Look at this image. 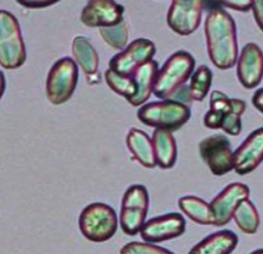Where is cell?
<instances>
[{
	"instance_id": "obj_2",
	"label": "cell",
	"mask_w": 263,
	"mask_h": 254,
	"mask_svg": "<svg viewBox=\"0 0 263 254\" xmlns=\"http://www.w3.org/2000/svg\"><path fill=\"white\" fill-rule=\"evenodd\" d=\"M195 67L196 60L190 53L178 51L172 54L157 72L154 94L159 99H171L179 88L186 85L194 73Z\"/></svg>"
},
{
	"instance_id": "obj_15",
	"label": "cell",
	"mask_w": 263,
	"mask_h": 254,
	"mask_svg": "<svg viewBox=\"0 0 263 254\" xmlns=\"http://www.w3.org/2000/svg\"><path fill=\"white\" fill-rule=\"evenodd\" d=\"M236 75L242 86L254 89L263 79V52L256 43H247L237 59Z\"/></svg>"
},
{
	"instance_id": "obj_6",
	"label": "cell",
	"mask_w": 263,
	"mask_h": 254,
	"mask_svg": "<svg viewBox=\"0 0 263 254\" xmlns=\"http://www.w3.org/2000/svg\"><path fill=\"white\" fill-rule=\"evenodd\" d=\"M26 45L17 18L6 10H0V66L14 70L26 62Z\"/></svg>"
},
{
	"instance_id": "obj_1",
	"label": "cell",
	"mask_w": 263,
	"mask_h": 254,
	"mask_svg": "<svg viewBox=\"0 0 263 254\" xmlns=\"http://www.w3.org/2000/svg\"><path fill=\"white\" fill-rule=\"evenodd\" d=\"M204 30L208 54L213 65L220 70L232 68L238 58L236 25L233 17L221 8L214 9L206 16Z\"/></svg>"
},
{
	"instance_id": "obj_28",
	"label": "cell",
	"mask_w": 263,
	"mask_h": 254,
	"mask_svg": "<svg viewBox=\"0 0 263 254\" xmlns=\"http://www.w3.org/2000/svg\"><path fill=\"white\" fill-rule=\"evenodd\" d=\"M121 254H174L172 251L165 249L163 247L148 244L141 243V241H131L126 244L122 249Z\"/></svg>"
},
{
	"instance_id": "obj_26",
	"label": "cell",
	"mask_w": 263,
	"mask_h": 254,
	"mask_svg": "<svg viewBox=\"0 0 263 254\" xmlns=\"http://www.w3.org/2000/svg\"><path fill=\"white\" fill-rule=\"evenodd\" d=\"M149 196L147 189L142 185L130 186L123 196L122 208L148 210Z\"/></svg>"
},
{
	"instance_id": "obj_32",
	"label": "cell",
	"mask_w": 263,
	"mask_h": 254,
	"mask_svg": "<svg viewBox=\"0 0 263 254\" xmlns=\"http://www.w3.org/2000/svg\"><path fill=\"white\" fill-rule=\"evenodd\" d=\"M57 2H22V0H18V4H21L24 7H28V8H43L47 7L50 5L56 4Z\"/></svg>"
},
{
	"instance_id": "obj_13",
	"label": "cell",
	"mask_w": 263,
	"mask_h": 254,
	"mask_svg": "<svg viewBox=\"0 0 263 254\" xmlns=\"http://www.w3.org/2000/svg\"><path fill=\"white\" fill-rule=\"evenodd\" d=\"M125 8L112 0H91L82 10L81 22L87 27L107 28L124 21Z\"/></svg>"
},
{
	"instance_id": "obj_24",
	"label": "cell",
	"mask_w": 263,
	"mask_h": 254,
	"mask_svg": "<svg viewBox=\"0 0 263 254\" xmlns=\"http://www.w3.org/2000/svg\"><path fill=\"white\" fill-rule=\"evenodd\" d=\"M148 210L122 208L119 213V223L123 232L129 236H136L146 222V216Z\"/></svg>"
},
{
	"instance_id": "obj_21",
	"label": "cell",
	"mask_w": 263,
	"mask_h": 254,
	"mask_svg": "<svg viewBox=\"0 0 263 254\" xmlns=\"http://www.w3.org/2000/svg\"><path fill=\"white\" fill-rule=\"evenodd\" d=\"M178 207L190 220L201 225H214V217L208 202L198 197L187 196L178 200Z\"/></svg>"
},
{
	"instance_id": "obj_30",
	"label": "cell",
	"mask_w": 263,
	"mask_h": 254,
	"mask_svg": "<svg viewBox=\"0 0 263 254\" xmlns=\"http://www.w3.org/2000/svg\"><path fill=\"white\" fill-rule=\"evenodd\" d=\"M252 9L257 25L263 31V0H255Z\"/></svg>"
},
{
	"instance_id": "obj_17",
	"label": "cell",
	"mask_w": 263,
	"mask_h": 254,
	"mask_svg": "<svg viewBox=\"0 0 263 254\" xmlns=\"http://www.w3.org/2000/svg\"><path fill=\"white\" fill-rule=\"evenodd\" d=\"M126 144L131 155L141 165L146 168L157 166L152 139L144 131L137 128L130 129L126 138Z\"/></svg>"
},
{
	"instance_id": "obj_11",
	"label": "cell",
	"mask_w": 263,
	"mask_h": 254,
	"mask_svg": "<svg viewBox=\"0 0 263 254\" xmlns=\"http://www.w3.org/2000/svg\"><path fill=\"white\" fill-rule=\"evenodd\" d=\"M186 231V221L181 213L171 212L155 217L143 225L140 235L144 243L159 244L182 236Z\"/></svg>"
},
{
	"instance_id": "obj_19",
	"label": "cell",
	"mask_w": 263,
	"mask_h": 254,
	"mask_svg": "<svg viewBox=\"0 0 263 254\" xmlns=\"http://www.w3.org/2000/svg\"><path fill=\"white\" fill-rule=\"evenodd\" d=\"M158 70V64L155 60H151L137 70L134 75L137 85V92L133 98L127 100L131 105L135 107L142 106L149 99L154 90L155 80H156Z\"/></svg>"
},
{
	"instance_id": "obj_18",
	"label": "cell",
	"mask_w": 263,
	"mask_h": 254,
	"mask_svg": "<svg viewBox=\"0 0 263 254\" xmlns=\"http://www.w3.org/2000/svg\"><path fill=\"white\" fill-rule=\"evenodd\" d=\"M152 143L156 158V164L162 169L172 168L176 163L177 147L172 132L155 129L152 136Z\"/></svg>"
},
{
	"instance_id": "obj_5",
	"label": "cell",
	"mask_w": 263,
	"mask_h": 254,
	"mask_svg": "<svg viewBox=\"0 0 263 254\" xmlns=\"http://www.w3.org/2000/svg\"><path fill=\"white\" fill-rule=\"evenodd\" d=\"M82 235L92 243H104L117 232L118 218L110 205L91 203L82 210L79 218Z\"/></svg>"
},
{
	"instance_id": "obj_31",
	"label": "cell",
	"mask_w": 263,
	"mask_h": 254,
	"mask_svg": "<svg viewBox=\"0 0 263 254\" xmlns=\"http://www.w3.org/2000/svg\"><path fill=\"white\" fill-rule=\"evenodd\" d=\"M252 102L257 110L263 114V88H260L255 92Z\"/></svg>"
},
{
	"instance_id": "obj_16",
	"label": "cell",
	"mask_w": 263,
	"mask_h": 254,
	"mask_svg": "<svg viewBox=\"0 0 263 254\" xmlns=\"http://www.w3.org/2000/svg\"><path fill=\"white\" fill-rule=\"evenodd\" d=\"M237 244L238 238L234 232L221 229L199 241L188 254H231Z\"/></svg>"
},
{
	"instance_id": "obj_14",
	"label": "cell",
	"mask_w": 263,
	"mask_h": 254,
	"mask_svg": "<svg viewBox=\"0 0 263 254\" xmlns=\"http://www.w3.org/2000/svg\"><path fill=\"white\" fill-rule=\"evenodd\" d=\"M263 162V127L255 130L233 151V169L241 176L254 172Z\"/></svg>"
},
{
	"instance_id": "obj_29",
	"label": "cell",
	"mask_w": 263,
	"mask_h": 254,
	"mask_svg": "<svg viewBox=\"0 0 263 254\" xmlns=\"http://www.w3.org/2000/svg\"><path fill=\"white\" fill-rule=\"evenodd\" d=\"M253 0H241V2H221L224 7H228L232 10L240 11V12H247L253 7Z\"/></svg>"
},
{
	"instance_id": "obj_4",
	"label": "cell",
	"mask_w": 263,
	"mask_h": 254,
	"mask_svg": "<svg viewBox=\"0 0 263 254\" xmlns=\"http://www.w3.org/2000/svg\"><path fill=\"white\" fill-rule=\"evenodd\" d=\"M137 116L143 125L173 132L188 122L191 112L187 104L168 99L142 105Z\"/></svg>"
},
{
	"instance_id": "obj_34",
	"label": "cell",
	"mask_w": 263,
	"mask_h": 254,
	"mask_svg": "<svg viewBox=\"0 0 263 254\" xmlns=\"http://www.w3.org/2000/svg\"><path fill=\"white\" fill-rule=\"evenodd\" d=\"M249 254H263V249H257Z\"/></svg>"
},
{
	"instance_id": "obj_8",
	"label": "cell",
	"mask_w": 263,
	"mask_h": 254,
	"mask_svg": "<svg viewBox=\"0 0 263 254\" xmlns=\"http://www.w3.org/2000/svg\"><path fill=\"white\" fill-rule=\"evenodd\" d=\"M155 54V44L148 39L139 38L110 60L109 69L119 75L134 76L139 68L153 60Z\"/></svg>"
},
{
	"instance_id": "obj_9",
	"label": "cell",
	"mask_w": 263,
	"mask_h": 254,
	"mask_svg": "<svg viewBox=\"0 0 263 254\" xmlns=\"http://www.w3.org/2000/svg\"><path fill=\"white\" fill-rule=\"evenodd\" d=\"M199 152L215 176H223L233 169V150L223 134H214L200 142Z\"/></svg>"
},
{
	"instance_id": "obj_10",
	"label": "cell",
	"mask_w": 263,
	"mask_h": 254,
	"mask_svg": "<svg viewBox=\"0 0 263 254\" xmlns=\"http://www.w3.org/2000/svg\"><path fill=\"white\" fill-rule=\"evenodd\" d=\"M203 5L200 0H173L166 14L169 27L179 35L194 33L201 24Z\"/></svg>"
},
{
	"instance_id": "obj_25",
	"label": "cell",
	"mask_w": 263,
	"mask_h": 254,
	"mask_svg": "<svg viewBox=\"0 0 263 254\" xmlns=\"http://www.w3.org/2000/svg\"><path fill=\"white\" fill-rule=\"evenodd\" d=\"M104 79L107 86L117 94L125 96L127 100L133 98L137 92V85L134 76L119 75L112 70L107 69L104 73Z\"/></svg>"
},
{
	"instance_id": "obj_33",
	"label": "cell",
	"mask_w": 263,
	"mask_h": 254,
	"mask_svg": "<svg viewBox=\"0 0 263 254\" xmlns=\"http://www.w3.org/2000/svg\"><path fill=\"white\" fill-rule=\"evenodd\" d=\"M5 90H6V77L3 72L0 71V100L3 98Z\"/></svg>"
},
{
	"instance_id": "obj_23",
	"label": "cell",
	"mask_w": 263,
	"mask_h": 254,
	"mask_svg": "<svg viewBox=\"0 0 263 254\" xmlns=\"http://www.w3.org/2000/svg\"><path fill=\"white\" fill-rule=\"evenodd\" d=\"M213 82V73L208 66H200L190 79L189 96L193 101H202L209 94Z\"/></svg>"
},
{
	"instance_id": "obj_27",
	"label": "cell",
	"mask_w": 263,
	"mask_h": 254,
	"mask_svg": "<svg viewBox=\"0 0 263 254\" xmlns=\"http://www.w3.org/2000/svg\"><path fill=\"white\" fill-rule=\"evenodd\" d=\"M99 33L104 42L113 47L114 50H123L128 43L129 32L125 21L113 27L100 28Z\"/></svg>"
},
{
	"instance_id": "obj_7",
	"label": "cell",
	"mask_w": 263,
	"mask_h": 254,
	"mask_svg": "<svg viewBox=\"0 0 263 254\" xmlns=\"http://www.w3.org/2000/svg\"><path fill=\"white\" fill-rule=\"evenodd\" d=\"M79 81V69L74 60L64 57L52 66L46 79V95L54 105L66 103L72 96Z\"/></svg>"
},
{
	"instance_id": "obj_3",
	"label": "cell",
	"mask_w": 263,
	"mask_h": 254,
	"mask_svg": "<svg viewBox=\"0 0 263 254\" xmlns=\"http://www.w3.org/2000/svg\"><path fill=\"white\" fill-rule=\"evenodd\" d=\"M246 110V103L241 99H231L219 90L211 93L210 110L204 116L205 127L236 136L242 131V115Z\"/></svg>"
},
{
	"instance_id": "obj_12",
	"label": "cell",
	"mask_w": 263,
	"mask_h": 254,
	"mask_svg": "<svg viewBox=\"0 0 263 254\" xmlns=\"http://www.w3.org/2000/svg\"><path fill=\"white\" fill-rule=\"evenodd\" d=\"M249 188L242 183H233L227 186L211 204V210L214 217V225L222 227L228 224L233 214L243 201L248 200Z\"/></svg>"
},
{
	"instance_id": "obj_20",
	"label": "cell",
	"mask_w": 263,
	"mask_h": 254,
	"mask_svg": "<svg viewBox=\"0 0 263 254\" xmlns=\"http://www.w3.org/2000/svg\"><path fill=\"white\" fill-rule=\"evenodd\" d=\"M72 54L83 72L87 76L98 74L99 56L91 43L82 35H78L72 42Z\"/></svg>"
},
{
	"instance_id": "obj_22",
	"label": "cell",
	"mask_w": 263,
	"mask_h": 254,
	"mask_svg": "<svg viewBox=\"0 0 263 254\" xmlns=\"http://www.w3.org/2000/svg\"><path fill=\"white\" fill-rule=\"evenodd\" d=\"M235 224L245 234H256L260 226L259 212L252 201H243L236 208L233 218Z\"/></svg>"
}]
</instances>
